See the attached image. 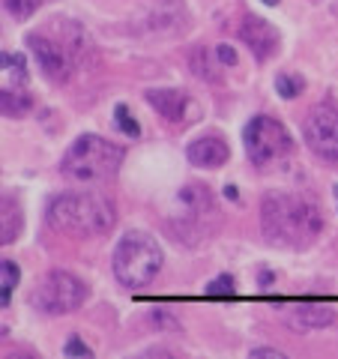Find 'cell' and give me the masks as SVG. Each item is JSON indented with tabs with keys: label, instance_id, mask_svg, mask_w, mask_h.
I'll return each mask as SVG.
<instances>
[{
	"label": "cell",
	"instance_id": "cell-1",
	"mask_svg": "<svg viewBox=\"0 0 338 359\" xmlns=\"http://www.w3.org/2000/svg\"><path fill=\"white\" fill-rule=\"evenodd\" d=\"M320 228H323L320 210L309 204L306 198L273 192L261 201V231L273 245L306 249L311 240H318Z\"/></svg>",
	"mask_w": 338,
	"mask_h": 359
},
{
	"label": "cell",
	"instance_id": "cell-2",
	"mask_svg": "<svg viewBox=\"0 0 338 359\" xmlns=\"http://www.w3.org/2000/svg\"><path fill=\"white\" fill-rule=\"evenodd\" d=\"M48 222L69 237H105L114 228V204L102 192H63L48 204Z\"/></svg>",
	"mask_w": 338,
	"mask_h": 359
},
{
	"label": "cell",
	"instance_id": "cell-3",
	"mask_svg": "<svg viewBox=\"0 0 338 359\" xmlns=\"http://www.w3.org/2000/svg\"><path fill=\"white\" fill-rule=\"evenodd\" d=\"M123 159H126V150L120 144L102 138V135H78V138L69 144V150L63 153L60 159V174L72 183H102V180H111Z\"/></svg>",
	"mask_w": 338,
	"mask_h": 359
},
{
	"label": "cell",
	"instance_id": "cell-4",
	"mask_svg": "<svg viewBox=\"0 0 338 359\" xmlns=\"http://www.w3.org/2000/svg\"><path fill=\"white\" fill-rule=\"evenodd\" d=\"M165 264L162 245L156 243V237L144 231H126L120 237V243L114 245V257H111V266H114V276L123 287L129 290H141L147 287L159 269Z\"/></svg>",
	"mask_w": 338,
	"mask_h": 359
},
{
	"label": "cell",
	"instance_id": "cell-5",
	"mask_svg": "<svg viewBox=\"0 0 338 359\" xmlns=\"http://www.w3.org/2000/svg\"><path fill=\"white\" fill-rule=\"evenodd\" d=\"M243 141H245V153H249L255 168L278 165V162L290 159V153H294L290 132L281 126V120L269 117V114H257L245 123Z\"/></svg>",
	"mask_w": 338,
	"mask_h": 359
},
{
	"label": "cell",
	"instance_id": "cell-6",
	"mask_svg": "<svg viewBox=\"0 0 338 359\" xmlns=\"http://www.w3.org/2000/svg\"><path fill=\"white\" fill-rule=\"evenodd\" d=\"M87 285L66 269L45 273L30 290V306L42 314H72L87 302Z\"/></svg>",
	"mask_w": 338,
	"mask_h": 359
},
{
	"label": "cell",
	"instance_id": "cell-7",
	"mask_svg": "<svg viewBox=\"0 0 338 359\" xmlns=\"http://www.w3.org/2000/svg\"><path fill=\"white\" fill-rule=\"evenodd\" d=\"M302 132H306V144L320 159L338 162V105L332 102L314 105L306 114Z\"/></svg>",
	"mask_w": 338,
	"mask_h": 359
},
{
	"label": "cell",
	"instance_id": "cell-8",
	"mask_svg": "<svg viewBox=\"0 0 338 359\" xmlns=\"http://www.w3.org/2000/svg\"><path fill=\"white\" fill-rule=\"evenodd\" d=\"M27 48L33 51V57H36L39 69L45 72V78H48V81L63 84L66 78H69L72 60H69V54L63 51L60 42L42 36V33H27Z\"/></svg>",
	"mask_w": 338,
	"mask_h": 359
},
{
	"label": "cell",
	"instance_id": "cell-9",
	"mask_svg": "<svg viewBox=\"0 0 338 359\" xmlns=\"http://www.w3.org/2000/svg\"><path fill=\"white\" fill-rule=\"evenodd\" d=\"M240 39L257 60H266L278 51V30L257 15H245V21L240 25Z\"/></svg>",
	"mask_w": 338,
	"mask_h": 359
},
{
	"label": "cell",
	"instance_id": "cell-10",
	"mask_svg": "<svg viewBox=\"0 0 338 359\" xmlns=\"http://www.w3.org/2000/svg\"><path fill=\"white\" fill-rule=\"evenodd\" d=\"M186 159L195 168H222L231 159V147L219 135H201L186 147Z\"/></svg>",
	"mask_w": 338,
	"mask_h": 359
},
{
	"label": "cell",
	"instance_id": "cell-11",
	"mask_svg": "<svg viewBox=\"0 0 338 359\" xmlns=\"http://www.w3.org/2000/svg\"><path fill=\"white\" fill-rule=\"evenodd\" d=\"M288 323L299 332H311V330H323L335 320V311L330 306H320V302H297L285 311Z\"/></svg>",
	"mask_w": 338,
	"mask_h": 359
},
{
	"label": "cell",
	"instance_id": "cell-12",
	"mask_svg": "<svg viewBox=\"0 0 338 359\" xmlns=\"http://www.w3.org/2000/svg\"><path fill=\"white\" fill-rule=\"evenodd\" d=\"M144 99H147V105H153L168 123L183 120L186 108H189V96L183 90H174V87H153L144 93Z\"/></svg>",
	"mask_w": 338,
	"mask_h": 359
},
{
	"label": "cell",
	"instance_id": "cell-13",
	"mask_svg": "<svg viewBox=\"0 0 338 359\" xmlns=\"http://www.w3.org/2000/svg\"><path fill=\"white\" fill-rule=\"evenodd\" d=\"M177 201L189 210V216H201V212H210L212 210V195H210V189L207 186H201V183H189L180 189V195Z\"/></svg>",
	"mask_w": 338,
	"mask_h": 359
},
{
	"label": "cell",
	"instance_id": "cell-14",
	"mask_svg": "<svg viewBox=\"0 0 338 359\" xmlns=\"http://www.w3.org/2000/svg\"><path fill=\"white\" fill-rule=\"evenodd\" d=\"M4 224H0V243H15L18 240V233H21V204H18V198L15 195H4Z\"/></svg>",
	"mask_w": 338,
	"mask_h": 359
},
{
	"label": "cell",
	"instance_id": "cell-15",
	"mask_svg": "<svg viewBox=\"0 0 338 359\" xmlns=\"http://www.w3.org/2000/svg\"><path fill=\"white\" fill-rule=\"evenodd\" d=\"M33 108V96L27 90L21 87H4V93H0V111H4V117H25L27 111Z\"/></svg>",
	"mask_w": 338,
	"mask_h": 359
},
{
	"label": "cell",
	"instance_id": "cell-16",
	"mask_svg": "<svg viewBox=\"0 0 338 359\" xmlns=\"http://www.w3.org/2000/svg\"><path fill=\"white\" fill-rule=\"evenodd\" d=\"M18 278H21V273H18V266H15V261H4L0 264V306H9V299H13V290L18 287Z\"/></svg>",
	"mask_w": 338,
	"mask_h": 359
},
{
	"label": "cell",
	"instance_id": "cell-17",
	"mask_svg": "<svg viewBox=\"0 0 338 359\" xmlns=\"http://www.w3.org/2000/svg\"><path fill=\"white\" fill-rule=\"evenodd\" d=\"M302 90H306V78L297 75V72H278L276 78V93L281 99H297Z\"/></svg>",
	"mask_w": 338,
	"mask_h": 359
},
{
	"label": "cell",
	"instance_id": "cell-18",
	"mask_svg": "<svg viewBox=\"0 0 338 359\" xmlns=\"http://www.w3.org/2000/svg\"><path fill=\"white\" fill-rule=\"evenodd\" d=\"M0 66H4V72L13 78L15 84H21L27 78V60L21 57V54H13V51H4V57H0Z\"/></svg>",
	"mask_w": 338,
	"mask_h": 359
},
{
	"label": "cell",
	"instance_id": "cell-19",
	"mask_svg": "<svg viewBox=\"0 0 338 359\" xmlns=\"http://www.w3.org/2000/svg\"><path fill=\"white\" fill-rule=\"evenodd\" d=\"M191 69H195V75L207 78V81H219V75H216V66L210 63V54H207V48H198V51H191Z\"/></svg>",
	"mask_w": 338,
	"mask_h": 359
},
{
	"label": "cell",
	"instance_id": "cell-20",
	"mask_svg": "<svg viewBox=\"0 0 338 359\" xmlns=\"http://www.w3.org/2000/svg\"><path fill=\"white\" fill-rule=\"evenodd\" d=\"M114 120H117V129L126 135V138H138V135H141L138 120L132 117V111H129L126 105H117V108H114Z\"/></svg>",
	"mask_w": 338,
	"mask_h": 359
},
{
	"label": "cell",
	"instance_id": "cell-21",
	"mask_svg": "<svg viewBox=\"0 0 338 359\" xmlns=\"http://www.w3.org/2000/svg\"><path fill=\"white\" fill-rule=\"evenodd\" d=\"M4 9L13 18H18V21H25V18H30L33 13L39 9V0H4Z\"/></svg>",
	"mask_w": 338,
	"mask_h": 359
},
{
	"label": "cell",
	"instance_id": "cell-22",
	"mask_svg": "<svg viewBox=\"0 0 338 359\" xmlns=\"http://www.w3.org/2000/svg\"><path fill=\"white\" fill-rule=\"evenodd\" d=\"M207 294L210 297H234L236 294V282H234V276H216L212 282L207 285Z\"/></svg>",
	"mask_w": 338,
	"mask_h": 359
},
{
	"label": "cell",
	"instance_id": "cell-23",
	"mask_svg": "<svg viewBox=\"0 0 338 359\" xmlns=\"http://www.w3.org/2000/svg\"><path fill=\"white\" fill-rule=\"evenodd\" d=\"M63 353H66V356H84V359L93 356V351H90V347H87L81 339H78V335H69V339H66Z\"/></svg>",
	"mask_w": 338,
	"mask_h": 359
},
{
	"label": "cell",
	"instance_id": "cell-24",
	"mask_svg": "<svg viewBox=\"0 0 338 359\" xmlns=\"http://www.w3.org/2000/svg\"><path fill=\"white\" fill-rule=\"evenodd\" d=\"M212 57H216V63H222V66H236V51L231 48V45H216V48H212Z\"/></svg>",
	"mask_w": 338,
	"mask_h": 359
},
{
	"label": "cell",
	"instance_id": "cell-25",
	"mask_svg": "<svg viewBox=\"0 0 338 359\" xmlns=\"http://www.w3.org/2000/svg\"><path fill=\"white\" fill-rule=\"evenodd\" d=\"M153 327H165V330H180V323H177V318H168V314L159 309V311H153Z\"/></svg>",
	"mask_w": 338,
	"mask_h": 359
},
{
	"label": "cell",
	"instance_id": "cell-26",
	"mask_svg": "<svg viewBox=\"0 0 338 359\" xmlns=\"http://www.w3.org/2000/svg\"><path fill=\"white\" fill-rule=\"evenodd\" d=\"M252 356H273V359H281L285 353H281V351H276V347H255V351H252Z\"/></svg>",
	"mask_w": 338,
	"mask_h": 359
},
{
	"label": "cell",
	"instance_id": "cell-27",
	"mask_svg": "<svg viewBox=\"0 0 338 359\" xmlns=\"http://www.w3.org/2000/svg\"><path fill=\"white\" fill-rule=\"evenodd\" d=\"M257 285H261V287L273 285V273H269V269H261V273H257Z\"/></svg>",
	"mask_w": 338,
	"mask_h": 359
},
{
	"label": "cell",
	"instance_id": "cell-28",
	"mask_svg": "<svg viewBox=\"0 0 338 359\" xmlns=\"http://www.w3.org/2000/svg\"><path fill=\"white\" fill-rule=\"evenodd\" d=\"M224 195H228L231 201H236V189H234V186H228V189H224Z\"/></svg>",
	"mask_w": 338,
	"mask_h": 359
},
{
	"label": "cell",
	"instance_id": "cell-29",
	"mask_svg": "<svg viewBox=\"0 0 338 359\" xmlns=\"http://www.w3.org/2000/svg\"><path fill=\"white\" fill-rule=\"evenodd\" d=\"M264 4H269V6H276V4H278V0H264Z\"/></svg>",
	"mask_w": 338,
	"mask_h": 359
},
{
	"label": "cell",
	"instance_id": "cell-30",
	"mask_svg": "<svg viewBox=\"0 0 338 359\" xmlns=\"http://www.w3.org/2000/svg\"><path fill=\"white\" fill-rule=\"evenodd\" d=\"M335 204H338V186H335Z\"/></svg>",
	"mask_w": 338,
	"mask_h": 359
}]
</instances>
